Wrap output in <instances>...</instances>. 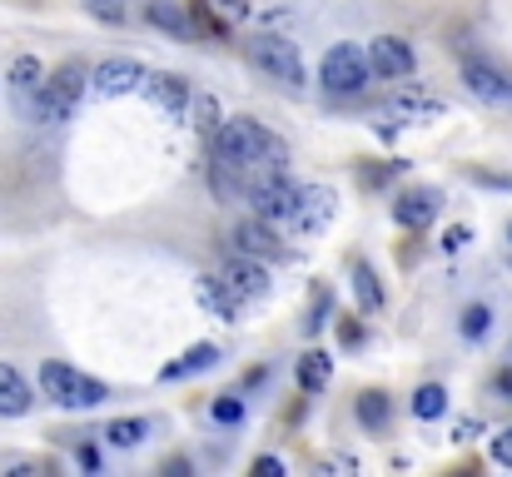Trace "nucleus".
<instances>
[{
    "mask_svg": "<svg viewBox=\"0 0 512 477\" xmlns=\"http://www.w3.org/2000/svg\"><path fill=\"white\" fill-rule=\"evenodd\" d=\"M214 164L219 169H234V174H254V169H289V145L264 130L259 120L239 115V120H224L219 135H214Z\"/></svg>",
    "mask_w": 512,
    "mask_h": 477,
    "instance_id": "1",
    "label": "nucleus"
},
{
    "mask_svg": "<svg viewBox=\"0 0 512 477\" xmlns=\"http://www.w3.org/2000/svg\"><path fill=\"white\" fill-rule=\"evenodd\" d=\"M244 189H249L254 214L274 219L279 229H289V224H294L299 199H304V184H299V179H289V169H254V174H244Z\"/></svg>",
    "mask_w": 512,
    "mask_h": 477,
    "instance_id": "2",
    "label": "nucleus"
},
{
    "mask_svg": "<svg viewBox=\"0 0 512 477\" xmlns=\"http://www.w3.org/2000/svg\"><path fill=\"white\" fill-rule=\"evenodd\" d=\"M244 60H249L254 70H264L269 80L289 85V90H304V85H309L304 55H299V45L284 40V35H249V40H244Z\"/></svg>",
    "mask_w": 512,
    "mask_h": 477,
    "instance_id": "3",
    "label": "nucleus"
},
{
    "mask_svg": "<svg viewBox=\"0 0 512 477\" xmlns=\"http://www.w3.org/2000/svg\"><path fill=\"white\" fill-rule=\"evenodd\" d=\"M40 393L55 403V408H70V413H80V408H100L105 398H110V383H100V378H85V373H75L70 363H40Z\"/></svg>",
    "mask_w": 512,
    "mask_h": 477,
    "instance_id": "4",
    "label": "nucleus"
},
{
    "mask_svg": "<svg viewBox=\"0 0 512 477\" xmlns=\"http://www.w3.org/2000/svg\"><path fill=\"white\" fill-rule=\"evenodd\" d=\"M90 95V65L85 60H65L50 80H45V95H40V125H65L75 115V105Z\"/></svg>",
    "mask_w": 512,
    "mask_h": 477,
    "instance_id": "5",
    "label": "nucleus"
},
{
    "mask_svg": "<svg viewBox=\"0 0 512 477\" xmlns=\"http://www.w3.org/2000/svg\"><path fill=\"white\" fill-rule=\"evenodd\" d=\"M319 75H324V90H329V95H358V90H368L373 60H368L358 45H334V50L324 55Z\"/></svg>",
    "mask_w": 512,
    "mask_h": 477,
    "instance_id": "6",
    "label": "nucleus"
},
{
    "mask_svg": "<svg viewBox=\"0 0 512 477\" xmlns=\"http://www.w3.org/2000/svg\"><path fill=\"white\" fill-rule=\"evenodd\" d=\"M145 80H150V70H145L140 60H130V55H110V60H100V65L90 70V100H120V95H135V90H145Z\"/></svg>",
    "mask_w": 512,
    "mask_h": 477,
    "instance_id": "7",
    "label": "nucleus"
},
{
    "mask_svg": "<svg viewBox=\"0 0 512 477\" xmlns=\"http://www.w3.org/2000/svg\"><path fill=\"white\" fill-rule=\"evenodd\" d=\"M45 65L35 60V55H15L10 60V110L20 115V120H35L40 115V95H45Z\"/></svg>",
    "mask_w": 512,
    "mask_h": 477,
    "instance_id": "8",
    "label": "nucleus"
},
{
    "mask_svg": "<svg viewBox=\"0 0 512 477\" xmlns=\"http://www.w3.org/2000/svg\"><path fill=\"white\" fill-rule=\"evenodd\" d=\"M229 239H234V249H239V254H254V259H264V264L289 259V244L279 239V224H274V219H264V214L239 219V224L229 229Z\"/></svg>",
    "mask_w": 512,
    "mask_h": 477,
    "instance_id": "9",
    "label": "nucleus"
},
{
    "mask_svg": "<svg viewBox=\"0 0 512 477\" xmlns=\"http://www.w3.org/2000/svg\"><path fill=\"white\" fill-rule=\"evenodd\" d=\"M219 279L244 299V304H259V299H269V289H274V279H269V269H264V259H254V254H229L224 264H219Z\"/></svg>",
    "mask_w": 512,
    "mask_h": 477,
    "instance_id": "10",
    "label": "nucleus"
},
{
    "mask_svg": "<svg viewBox=\"0 0 512 477\" xmlns=\"http://www.w3.org/2000/svg\"><path fill=\"white\" fill-rule=\"evenodd\" d=\"M254 0H189V15H194V30L204 35H229L239 20H249Z\"/></svg>",
    "mask_w": 512,
    "mask_h": 477,
    "instance_id": "11",
    "label": "nucleus"
},
{
    "mask_svg": "<svg viewBox=\"0 0 512 477\" xmlns=\"http://www.w3.org/2000/svg\"><path fill=\"white\" fill-rule=\"evenodd\" d=\"M368 60H373V75L378 80H408L413 75V45L408 40H398V35H378L373 45H368Z\"/></svg>",
    "mask_w": 512,
    "mask_h": 477,
    "instance_id": "12",
    "label": "nucleus"
},
{
    "mask_svg": "<svg viewBox=\"0 0 512 477\" xmlns=\"http://www.w3.org/2000/svg\"><path fill=\"white\" fill-rule=\"evenodd\" d=\"M145 95H150V105H155L160 115H170V120H184V115H189V105H194L189 80H184V75H174V70L150 75V80H145Z\"/></svg>",
    "mask_w": 512,
    "mask_h": 477,
    "instance_id": "13",
    "label": "nucleus"
},
{
    "mask_svg": "<svg viewBox=\"0 0 512 477\" xmlns=\"http://www.w3.org/2000/svg\"><path fill=\"white\" fill-rule=\"evenodd\" d=\"M334 189H324V184H304V199H299V214H294V224H289V234H319V229H329V219H334Z\"/></svg>",
    "mask_w": 512,
    "mask_h": 477,
    "instance_id": "14",
    "label": "nucleus"
},
{
    "mask_svg": "<svg viewBox=\"0 0 512 477\" xmlns=\"http://www.w3.org/2000/svg\"><path fill=\"white\" fill-rule=\"evenodd\" d=\"M463 85L488 105H512V80L488 60H463Z\"/></svg>",
    "mask_w": 512,
    "mask_h": 477,
    "instance_id": "15",
    "label": "nucleus"
},
{
    "mask_svg": "<svg viewBox=\"0 0 512 477\" xmlns=\"http://www.w3.org/2000/svg\"><path fill=\"white\" fill-rule=\"evenodd\" d=\"M393 219H398L408 234H423V229H433V219H438V194H433V189L398 194V199H393Z\"/></svg>",
    "mask_w": 512,
    "mask_h": 477,
    "instance_id": "16",
    "label": "nucleus"
},
{
    "mask_svg": "<svg viewBox=\"0 0 512 477\" xmlns=\"http://www.w3.org/2000/svg\"><path fill=\"white\" fill-rule=\"evenodd\" d=\"M194 294H199V304H204L209 314L219 318V323H239V309H244V299H239V294H234V289H229V284H224L219 274H214V279L204 274V279L194 284Z\"/></svg>",
    "mask_w": 512,
    "mask_h": 477,
    "instance_id": "17",
    "label": "nucleus"
},
{
    "mask_svg": "<svg viewBox=\"0 0 512 477\" xmlns=\"http://www.w3.org/2000/svg\"><path fill=\"white\" fill-rule=\"evenodd\" d=\"M30 408H35L30 383H25L10 363H0V418H25Z\"/></svg>",
    "mask_w": 512,
    "mask_h": 477,
    "instance_id": "18",
    "label": "nucleus"
},
{
    "mask_svg": "<svg viewBox=\"0 0 512 477\" xmlns=\"http://www.w3.org/2000/svg\"><path fill=\"white\" fill-rule=\"evenodd\" d=\"M224 353H219V343H194L184 358H174L160 368V383H179V378H194V373H204V368H214Z\"/></svg>",
    "mask_w": 512,
    "mask_h": 477,
    "instance_id": "19",
    "label": "nucleus"
},
{
    "mask_svg": "<svg viewBox=\"0 0 512 477\" xmlns=\"http://www.w3.org/2000/svg\"><path fill=\"white\" fill-rule=\"evenodd\" d=\"M294 378H299V388H304V393H324V388H329V378H334V358H329L324 348H309V353L294 363Z\"/></svg>",
    "mask_w": 512,
    "mask_h": 477,
    "instance_id": "20",
    "label": "nucleus"
},
{
    "mask_svg": "<svg viewBox=\"0 0 512 477\" xmlns=\"http://www.w3.org/2000/svg\"><path fill=\"white\" fill-rule=\"evenodd\" d=\"M150 25L165 30V35H174V40H194V35H199L194 20H189L179 5H170V0H150Z\"/></svg>",
    "mask_w": 512,
    "mask_h": 477,
    "instance_id": "21",
    "label": "nucleus"
},
{
    "mask_svg": "<svg viewBox=\"0 0 512 477\" xmlns=\"http://www.w3.org/2000/svg\"><path fill=\"white\" fill-rule=\"evenodd\" d=\"M353 413H358V423H363V428H373V433H383V428H388V418H393V408H388V393H383V388H363V393H358V403H353Z\"/></svg>",
    "mask_w": 512,
    "mask_h": 477,
    "instance_id": "22",
    "label": "nucleus"
},
{
    "mask_svg": "<svg viewBox=\"0 0 512 477\" xmlns=\"http://www.w3.org/2000/svg\"><path fill=\"white\" fill-rule=\"evenodd\" d=\"M189 120H194V130H199L204 140H214V135H219V125H224V105H219L214 95H194Z\"/></svg>",
    "mask_w": 512,
    "mask_h": 477,
    "instance_id": "23",
    "label": "nucleus"
},
{
    "mask_svg": "<svg viewBox=\"0 0 512 477\" xmlns=\"http://www.w3.org/2000/svg\"><path fill=\"white\" fill-rule=\"evenodd\" d=\"M353 294H358V309L363 314H378L383 309V284L368 264H353Z\"/></svg>",
    "mask_w": 512,
    "mask_h": 477,
    "instance_id": "24",
    "label": "nucleus"
},
{
    "mask_svg": "<svg viewBox=\"0 0 512 477\" xmlns=\"http://www.w3.org/2000/svg\"><path fill=\"white\" fill-rule=\"evenodd\" d=\"M443 413H448V388H443V383H423V388L413 393V418L433 423V418H443Z\"/></svg>",
    "mask_w": 512,
    "mask_h": 477,
    "instance_id": "25",
    "label": "nucleus"
},
{
    "mask_svg": "<svg viewBox=\"0 0 512 477\" xmlns=\"http://www.w3.org/2000/svg\"><path fill=\"white\" fill-rule=\"evenodd\" d=\"M150 438V423L145 418H115L110 428H105V443L110 448H140Z\"/></svg>",
    "mask_w": 512,
    "mask_h": 477,
    "instance_id": "26",
    "label": "nucleus"
},
{
    "mask_svg": "<svg viewBox=\"0 0 512 477\" xmlns=\"http://www.w3.org/2000/svg\"><path fill=\"white\" fill-rule=\"evenodd\" d=\"M388 115H398V120H438L443 105L428 100V95H398V100L388 105Z\"/></svg>",
    "mask_w": 512,
    "mask_h": 477,
    "instance_id": "27",
    "label": "nucleus"
},
{
    "mask_svg": "<svg viewBox=\"0 0 512 477\" xmlns=\"http://www.w3.org/2000/svg\"><path fill=\"white\" fill-rule=\"evenodd\" d=\"M458 328H463V338H468V343L488 338V333H493V309H488V304H468L463 318H458Z\"/></svg>",
    "mask_w": 512,
    "mask_h": 477,
    "instance_id": "28",
    "label": "nucleus"
},
{
    "mask_svg": "<svg viewBox=\"0 0 512 477\" xmlns=\"http://www.w3.org/2000/svg\"><path fill=\"white\" fill-rule=\"evenodd\" d=\"M80 5L105 25H125V15H130V0H80Z\"/></svg>",
    "mask_w": 512,
    "mask_h": 477,
    "instance_id": "29",
    "label": "nucleus"
},
{
    "mask_svg": "<svg viewBox=\"0 0 512 477\" xmlns=\"http://www.w3.org/2000/svg\"><path fill=\"white\" fill-rule=\"evenodd\" d=\"M209 418H214V423H224V428H234V423H244V398H234V393H224V398H214V408H209Z\"/></svg>",
    "mask_w": 512,
    "mask_h": 477,
    "instance_id": "30",
    "label": "nucleus"
},
{
    "mask_svg": "<svg viewBox=\"0 0 512 477\" xmlns=\"http://www.w3.org/2000/svg\"><path fill=\"white\" fill-rule=\"evenodd\" d=\"M329 314H334V294H329V289H319V294H314V309H309V323H304V328H309V333H319V328L329 323Z\"/></svg>",
    "mask_w": 512,
    "mask_h": 477,
    "instance_id": "31",
    "label": "nucleus"
},
{
    "mask_svg": "<svg viewBox=\"0 0 512 477\" xmlns=\"http://www.w3.org/2000/svg\"><path fill=\"white\" fill-rule=\"evenodd\" d=\"M468 239H473L468 224H448V234L438 239V249H443V254H458V249H468Z\"/></svg>",
    "mask_w": 512,
    "mask_h": 477,
    "instance_id": "32",
    "label": "nucleus"
},
{
    "mask_svg": "<svg viewBox=\"0 0 512 477\" xmlns=\"http://www.w3.org/2000/svg\"><path fill=\"white\" fill-rule=\"evenodd\" d=\"M488 453H493V463H498V468H512V428H503V433L493 438V448H488Z\"/></svg>",
    "mask_w": 512,
    "mask_h": 477,
    "instance_id": "33",
    "label": "nucleus"
},
{
    "mask_svg": "<svg viewBox=\"0 0 512 477\" xmlns=\"http://www.w3.org/2000/svg\"><path fill=\"white\" fill-rule=\"evenodd\" d=\"M468 179H478L488 189H512V174H493V169H468Z\"/></svg>",
    "mask_w": 512,
    "mask_h": 477,
    "instance_id": "34",
    "label": "nucleus"
},
{
    "mask_svg": "<svg viewBox=\"0 0 512 477\" xmlns=\"http://www.w3.org/2000/svg\"><path fill=\"white\" fill-rule=\"evenodd\" d=\"M339 338L348 343V348H358V343H363V323H358V318H343V323H339Z\"/></svg>",
    "mask_w": 512,
    "mask_h": 477,
    "instance_id": "35",
    "label": "nucleus"
},
{
    "mask_svg": "<svg viewBox=\"0 0 512 477\" xmlns=\"http://www.w3.org/2000/svg\"><path fill=\"white\" fill-rule=\"evenodd\" d=\"M75 458H80V468H85V473H95V468H100V448H95V443H80V448H75Z\"/></svg>",
    "mask_w": 512,
    "mask_h": 477,
    "instance_id": "36",
    "label": "nucleus"
},
{
    "mask_svg": "<svg viewBox=\"0 0 512 477\" xmlns=\"http://www.w3.org/2000/svg\"><path fill=\"white\" fill-rule=\"evenodd\" d=\"M493 388H498V393H503V398H512V368H503V373H498V378H493Z\"/></svg>",
    "mask_w": 512,
    "mask_h": 477,
    "instance_id": "37",
    "label": "nucleus"
},
{
    "mask_svg": "<svg viewBox=\"0 0 512 477\" xmlns=\"http://www.w3.org/2000/svg\"><path fill=\"white\" fill-rule=\"evenodd\" d=\"M254 468H259V473H284V463H279V458H254Z\"/></svg>",
    "mask_w": 512,
    "mask_h": 477,
    "instance_id": "38",
    "label": "nucleus"
},
{
    "mask_svg": "<svg viewBox=\"0 0 512 477\" xmlns=\"http://www.w3.org/2000/svg\"><path fill=\"white\" fill-rule=\"evenodd\" d=\"M508 239H512V224H508Z\"/></svg>",
    "mask_w": 512,
    "mask_h": 477,
    "instance_id": "39",
    "label": "nucleus"
}]
</instances>
